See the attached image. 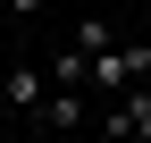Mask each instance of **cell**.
<instances>
[{
    "mask_svg": "<svg viewBox=\"0 0 151 143\" xmlns=\"http://www.w3.org/2000/svg\"><path fill=\"white\" fill-rule=\"evenodd\" d=\"M109 42H118V17H109V9H84V17H76V51H84V59H101Z\"/></svg>",
    "mask_w": 151,
    "mask_h": 143,
    "instance_id": "4",
    "label": "cell"
},
{
    "mask_svg": "<svg viewBox=\"0 0 151 143\" xmlns=\"http://www.w3.org/2000/svg\"><path fill=\"white\" fill-rule=\"evenodd\" d=\"M101 135H118V143H151V84H126L118 101L101 110Z\"/></svg>",
    "mask_w": 151,
    "mask_h": 143,
    "instance_id": "2",
    "label": "cell"
},
{
    "mask_svg": "<svg viewBox=\"0 0 151 143\" xmlns=\"http://www.w3.org/2000/svg\"><path fill=\"white\" fill-rule=\"evenodd\" d=\"M84 118H92V110H84V93H50V101H42V126H59V135H76Z\"/></svg>",
    "mask_w": 151,
    "mask_h": 143,
    "instance_id": "5",
    "label": "cell"
},
{
    "mask_svg": "<svg viewBox=\"0 0 151 143\" xmlns=\"http://www.w3.org/2000/svg\"><path fill=\"white\" fill-rule=\"evenodd\" d=\"M92 9H126V0H92Z\"/></svg>",
    "mask_w": 151,
    "mask_h": 143,
    "instance_id": "8",
    "label": "cell"
},
{
    "mask_svg": "<svg viewBox=\"0 0 151 143\" xmlns=\"http://www.w3.org/2000/svg\"><path fill=\"white\" fill-rule=\"evenodd\" d=\"M0 93H9V110H42L50 84H42V67H34V59H9V67H0Z\"/></svg>",
    "mask_w": 151,
    "mask_h": 143,
    "instance_id": "3",
    "label": "cell"
},
{
    "mask_svg": "<svg viewBox=\"0 0 151 143\" xmlns=\"http://www.w3.org/2000/svg\"><path fill=\"white\" fill-rule=\"evenodd\" d=\"M0 9H9V17H17V25H34V17H42V9H50V0H0Z\"/></svg>",
    "mask_w": 151,
    "mask_h": 143,
    "instance_id": "6",
    "label": "cell"
},
{
    "mask_svg": "<svg viewBox=\"0 0 151 143\" xmlns=\"http://www.w3.org/2000/svg\"><path fill=\"white\" fill-rule=\"evenodd\" d=\"M9 118H17V110H9V93H0V126H9Z\"/></svg>",
    "mask_w": 151,
    "mask_h": 143,
    "instance_id": "7",
    "label": "cell"
},
{
    "mask_svg": "<svg viewBox=\"0 0 151 143\" xmlns=\"http://www.w3.org/2000/svg\"><path fill=\"white\" fill-rule=\"evenodd\" d=\"M143 76H151V42H109L101 59H92V84H101L109 101H118L126 84H143Z\"/></svg>",
    "mask_w": 151,
    "mask_h": 143,
    "instance_id": "1",
    "label": "cell"
}]
</instances>
